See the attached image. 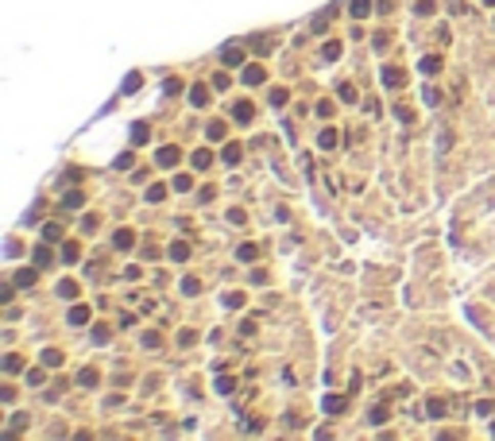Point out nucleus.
Returning <instances> with one entry per match:
<instances>
[{
  "label": "nucleus",
  "mask_w": 495,
  "mask_h": 441,
  "mask_svg": "<svg viewBox=\"0 0 495 441\" xmlns=\"http://www.w3.org/2000/svg\"><path fill=\"white\" fill-rule=\"evenodd\" d=\"M263 78H267V74H263V66H260V62H252V66L244 62V74H240V81H244V85H263Z\"/></svg>",
  "instance_id": "f257e3e1"
},
{
  "label": "nucleus",
  "mask_w": 495,
  "mask_h": 441,
  "mask_svg": "<svg viewBox=\"0 0 495 441\" xmlns=\"http://www.w3.org/2000/svg\"><path fill=\"white\" fill-rule=\"evenodd\" d=\"M379 78H383V85H387V89H399L402 81H406V74H402V66H383Z\"/></svg>",
  "instance_id": "f03ea898"
},
{
  "label": "nucleus",
  "mask_w": 495,
  "mask_h": 441,
  "mask_svg": "<svg viewBox=\"0 0 495 441\" xmlns=\"http://www.w3.org/2000/svg\"><path fill=\"white\" fill-rule=\"evenodd\" d=\"M252 116H255V105H252V101H236V105H232V120L236 124H252Z\"/></svg>",
  "instance_id": "7ed1b4c3"
},
{
  "label": "nucleus",
  "mask_w": 495,
  "mask_h": 441,
  "mask_svg": "<svg viewBox=\"0 0 495 441\" xmlns=\"http://www.w3.org/2000/svg\"><path fill=\"white\" fill-rule=\"evenodd\" d=\"M113 244L120 248V252H128V248H136V232H132V229H116Z\"/></svg>",
  "instance_id": "20e7f679"
},
{
  "label": "nucleus",
  "mask_w": 495,
  "mask_h": 441,
  "mask_svg": "<svg viewBox=\"0 0 495 441\" xmlns=\"http://www.w3.org/2000/svg\"><path fill=\"white\" fill-rule=\"evenodd\" d=\"M178 155H182L178 147H163V151L155 155V163H159V167H174V163H178Z\"/></svg>",
  "instance_id": "39448f33"
},
{
  "label": "nucleus",
  "mask_w": 495,
  "mask_h": 441,
  "mask_svg": "<svg viewBox=\"0 0 495 441\" xmlns=\"http://www.w3.org/2000/svg\"><path fill=\"white\" fill-rule=\"evenodd\" d=\"M190 101H193V108H205L209 105V89L205 85H193L190 89Z\"/></svg>",
  "instance_id": "423d86ee"
},
{
  "label": "nucleus",
  "mask_w": 495,
  "mask_h": 441,
  "mask_svg": "<svg viewBox=\"0 0 495 441\" xmlns=\"http://www.w3.org/2000/svg\"><path fill=\"white\" fill-rule=\"evenodd\" d=\"M348 12H352L356 19H364L368 12H372V0H352V4H348Z\"/></svg>",
  "instance_id": "0eeeda50"
},
{
  "label": "nucleus",
  "mask_w": 495,
  "mask_h": 441,
  "mask_svg": "<svg viewBox=\"0 0 495 441\" xmlns=\"http://www.w3.org/2000/svg\"><path fill=\"white\" fill-rule=\"evenodd\" d=\"M89 321V306H74L70 310V325H85Z\"/></svg>",
  "instance_id": "6e6552de"
},
{
  "label": "nucleus",
  "mask_w": 495,
  "mask_h": 441,
  "mask_svg": "<svg viewBox=\"0 0 495 441\" xmlns=\"http://www.w3.org/2000/svg\"><path fill=\"white\" fill-rule=\"evenodd\" d=\"M186 256H190V248H186V240H174V244H170V259H178V263H182Z\"/></svg>",
  "instance_id": "1a4fd4ad"
},
{
  "label": "nucleus",
  "mask_w": 495,
  "mask_h": 441,
  "mask_svg": "<svg viewBox=\"0 0 495 441\" xmlns=\"http://www.w3.org/2000/svg\"><path fill=\"white\" fill-rule=\"evenodd\" d=\"M209 163H213V151H205V147H201V151H193V167H198V170H205Z\"/></svg>",
  "instance_id": "9d476101"
},
{
  "label": "nucleus",
  "mask_w": 495,
  "mask_h": 441,
  "mask_svg": "<svg viewBox=\"0 0 495 441\" xmlns=\"http://www.w3.org/2000/svg\"><path fill=\"white\" fill-rule=\"evenodd\" d=\"M78 383H81V387H97V371L93 368H81L78 371Z\"/></svg>",
  "instance_id": "9b49d317"
},
{
  "label": "nucleus",
  "mask_w": 495,
  "mask_h": 441,
  "mask_svg": "<svg viewBox=\"0 0 495 441\" xmlns=\"http://www.w3.org/2000/svg\"><path fill=\"white\" fill-rule=\"evenodd\" d=\"M43 364H47V368H58V364H62V352H58V348H47V352H43Z\"/></svg>",
  "instance_id": "f8f14e48"
},
{
  "label": "nucleus",
  "mask_w": 495,
  "mask_h": 441,
  "mask_svg": "<svg viewBox=\"0 0 495 441\" xmlns=\"http://www.w3.org/2000/svg\"><path fill=\"white\" fill-rule=\"evenodd\" d=\"M240 62H244V51L228 47V51H225V66H240Z\"/></svg>",
  "instance_id": "ddd939ff"
},
{
  "label": "nucleus",
  "mask_w": 495,
  "mask_h": 441,
  "mask_svg": "<svg viewBox=\"0 0 495 441\" xmlns=\"http://www.w3.org/2000/svg\"><path fill=\"white\" fill-rule=\"evenodd\" d=\"M414 12H418V16H434V12H437V4H434V0H418V4H414Z\"/></svg>",
  "instance_id": "4468645a"
},
{
  "label": "nucleus",
  "mask_w": 495,
  "mask_h": 441,
  "mask_svg": "<svg viewBox=\"0 0 495 441\" xmlns=\"http://www.w3.org/2000/svg\"><path fill=\"white\" fill-rule=\"evenodd\" d=\"M337 97L348 101V105H356V89H352V85H337Z\"/></svg>",
  "instance_id": "2eb2a0df"
},
{
  "label": "nucleus",
  "mask_w": 495,
  "mask_h": 441,
  "mask_svg": "<svg viewBox=\"0 0 495 441\" xmlns=\"http://www.w3.org/2000/svg\"><path fill=\"white\" fill-rule=\"evenodd\" d=\"M147 124H136V128H132V143H147Z\"/></svg>",
  "instance_id": "dca6fc26"
},
{
  "label": "nucleus",
  "mask_w": 495,
  "mask_h": 441,
  "mask_svg": "<svg viewBox=\"0 0 495 441\" xmlns=\"http://www.w3.org/2000/svg\"><path fill=\"white\" fill-rule=\"evenodd\" d=\"M166 197V186H147V202L155 205V202H163Z\"/></svg>",
  "instance_id": "f3484780"
},
{
  "label": "nucleus",
  "mask_w": 495,
  "mask_h": 441,
  "mask_svg": "<svg viewBox=\"0 0 495 441\" xmlns=\"http://www.w3.org/2000/svg\"><path fill=\"white\" fill-rule=\"evenodd\" d=\"M337 140H340V136L333 132V128H325V132H321V147H325V151H329V147H337Z\"/></svg>",
  "instance_id": "a211bd4d"
},
{
  "label": "nucleus",
  "mask_w": 495,
  "mask_h": 441,
  "mask_svg": "<svg viewBox=\"0 0 495 441\" xmlns=\"http://www.w3.org/2000/svg\"><path fill=\"white\" fill-rule=\"evenodd\" d=\"M422 70H426V74L441 70V58H437V54H429V58H422Z\"/></svg>",
  "instance_id": "6ab92c4d"
},
{
  "label": "nucleus",
  "mask_w": 495,
  "mask_h": 441,
  "mask_svg": "<svg viewBox=\"0 0 495 441\" xmlns=\"http://www.w3.org/2000/svg\"><path fill=\"white\" fill-rule=\"evenodd\" d=\"M325 410H329V414H337V410H345V399L329 395V399H325Z\"/></svg>",
  "instance_id": "aec40b11"
},
{
  "label": "nucleus",
  "mask_w": 495,
  "mask_h": 441,
  "mask_svg": "<svg viewBox=\"0 0 495 441\" xmlns=\"http://www.w3.org/2000/svg\"><path fill=\"white\" fill-rule=\"evenodd\" d=\"M240 155H244V151L236 147V143H228V147H225V163H240Z\"/></svg>",
  "instance_id": "412c9836"
},
{
  "label": "nucleus",
  "mask_w": 495,
  "mask_h": 441,
  "mask_svg": "<svg viewBox=\"0 0 495 441\" xmlns=\"http://www.w3.org/2000/svg\"><path fill=\"white\" fill-rule=\"evenodd\" d=\"M287 101H290V93H287V89H275V93H271V105H287Z\"/></svg>",
  "instance_id": "4be33fe9"
},
{
  "label": "nucleus",
  "mask_w": 495,
  "mask_h": 441,
  "mask_svg": "<svg viewBox=\"0 0 495 441\" xmlns=\"http://www.w3.org/2000/svg\"><path fill=\"white\" fill-rule=\"evenodd\" d=\"M58 294H62V298H74V294H78V286H74V282H58Z\"/></svg>",
  "instance_id": "5701e85b"
},
{
  "label": "nucleus",
  "mask_w": 495,
  "mask_h": 441,
  "mask_svg": "<svg viewBox=\"0 0 495 441\" xmlns=\"http://www.w3.org/2000/svg\"><path fill=\"white\" fill-rule=\"evenodd\" d=\"M426 410H429V418H441V414H445V403H437V399H429V406H426Z\"/></svg>",
  "instance_id": "b1692460"
},
{
  "label": "nucleus",
  "mask_w": 495,
  "mask_h": 441,
  "mask_svg": "<svg viewBox=\"0 0 495 441\" xmlns=\"http://www.w3.org/2000/svg\"><path fill=\"white\" fill-rule=\"evenodd\" d=\"M232 85V78H228V74H213V89H228Z\"/></svg>",
  "instance_id": "393cba45"
},
{
  "label": "nucleus",
  "mask_w": 495,
  "mask_h": 441,
  "mask_svg": "<svg viewBox=\"0 0 495 441\" xmlns=\"http://www.w3.org/2000/svg\"><path fill=\"white\" fill-rule=\"evenodd\" d=\"M62 205H66V209H81V194H78V190L66 194V202H62Z\"/></svg>",
  "instance_id": "a878e982"
},
{
  "label": "nucleus",
  "mask_w": 495,
  "mask_h": 441,
  "mask_svg": "<svg viewBox=\"0 0 495 441\" xmlns=\"http://www.w3.org/2000/svg\"><path fill=\"white\" fill-rule=\"evenodd\" d=\"M198 291H201L198 279H182V294H198Z\"/></svg>",
  "instance_id": "bb28decb"
},
{
  "label": "nucleus",
  "mask_w": 495,
  "mask_h": 441,
  "mask_svg": "<svg viewBox=\"0 0 495 441\" xmlns=\"http://www.w3.org/2000/svg\"><path fill=\"white\" fill-rule=\"evenodd\" d=\"M31 282H35V271H19L16 275V286H31Z\"/></svg>",
  "instance_id": "cd10ccee"
},
{
  "label": "nucleus",
  "mask_w": 495,
  "mask_h": 441,
  "mask_svg": "<svg viewBox=\"0 0 495 441\" xmlns=\"http://www.w3.org/2000/svg\"><path fill=\"white\" fill-rule=\"evenodd\" d=\"M43 240H62V229H58V225H47V229H43Z\"/></svg>",
  "instance_id": "c85d7f7f"
},
{
  "label": "nucleus",
  "mask_w": 495,
  "mask_h": 441,
  "mask_svg": "<svg viewBox=\"0 0 495 441\" xmlns=\"http://www.w3.org/2000/svg\"><path fill=\"white\" fill-rule=\"evenodd\" d=\"M190 186H193L190 174H178V178H174V190H190Z\"/></svg>",
  "instance_id": "c756f323"
},
{
  "label": "nucleus",
  "mask_w": 495,
  "mask_h": 441,
  "mask_svg": "<svg viewBox=\"0 0 495 441\" xmlns=\"http://www.w3.org/2000/svg\"><path fill=\"white\" fill-rule=\"evenodd\" d=\"M27 383H31V387H39V383H43V371L31 368V371H27Z\"/></svg>",
  "instance_id": "7c9ffc66"
},
{
  "label": "nucleus",
  "mask_w": 495,
  "mask_h": 441,
  "mask_svg": "<svg viewBox=\"0 0 495 441\" xmlns=\"http://www.w3.org/2000/svg\"><path fill=\"white\" fill-rule=\"evenodd\" d=\"M236 256H240V259H255V244H244L240 252H236Z\"/></svg>",
  "instance_id": "2f4dec72"
},
{
  "label": "nucleus",
  "mask_w": 495,
  "mask_h": 441,
  "mask_svg": "<svg viewBox=\"0 0 495 441\" xmlns=\"http://www.w3.org/2000/svg\"><path fill=\"white\" fill-rule=\"evenodd\" d=\"M317 116H321V120H329V116H333V105H329V101H321V105H317Z\"/></svg>",
  "instance_id": "473e14b6"
},
{
  "label": "nucleus",
  "mask_w": 495,
  "mask_h": 441,
  "mask_svg": "<svg viewBox=\"0 0 495 441\" xmlns=\"http://www.w3.org/2000/svg\"><path fill=\"white\" fill-rule=\"evenodd\" d=\"M225 136V124H209V140H221Z\"/></svg>",
  "instance_id": "72a5a7b5"
},
{
  "label": "nucleus",
  "mask_w": 495,
  "mask_h": 441,
  "mask_svg": "<svg viewBox=\"0 0 495 441\" xmlns=\"http://www.w3.org/2000/svg\"><path fill=\"white\" fill-rule=\"evenodd\" d=\"M35 263H51V252L47 248H35Z\"/></svg>",
  "instance_id": "f704fd0d"
},
{
  "label": "nucleus",
  "mask_w": 495,
  "mask_h": 441,
  "mask_svg": "<svg viewBox=\"0 0 495 441\" xmlns=\"http://www.w3.org/2000/svg\"><path fill=\"white\" fill-rule=\"evenodd\" d=\"M337 54H340V43H325V58L333 62V58H337Z\"/></svg>",
  "instance_id": "c9c22d12"
},
{
  "label": "nucleus",
  "mask_w": 495,
  "mask_h": 441,
  "mask_svg": "<svg viewBox=\"0 0 495 441\" xmlns=\"http://www.w3.org/2000/svg\"><path fill=\"white\" fill-rule=\"evenodd\" d=\"M62 259H78V244H66V248H62Z\"/></svg>",
  "instance_id": "e433bc0d"
},
{
  "label": "nucleus",
  "mask_w": 495,
  "mask_h": 441,
  "mask_svg": "<svg viewBox=\"0 0 495 441\" xmlns=\"http://www.w3.org/2000/svg\"><path fill=\"white\" fill-rule=\"evenodd\" d=\"M372 43H375V47H387V43H391V35H387V31H375Z\"/></svg>",
  "instance_id": "4c0bfd02"
},
{
  "label": "nucleus",
  "mask_w": 495,
  "mask_h": 441,
  "mask_svg": "<svg viewBox=\"0 0 495 441\" xmlns=\"http://www.w3.org/2000/svg\"><path fill=\"white\" fill-rule=\"evenodd\" d=\"M225 306H232V310H236V306H244V294H228Z\"/></svg>",
  "instance_id": "58836bf2"
},
{
  "label": "nucleus",
  "mask_w": 495,
  "mask_h": 441,
  "mask_svg": "<svg viewBox=\"0 0 495 441\" xmlns=\"http://www.w3.org/2000/svg\"><path fill=\"white\" fill-rule=\"evenodd\" d=\"M4 368H8V371H19V356H4Z\"/></svg>",
  "instance_id": "ea45409f"
},
{
  "label": "nucleus",
  "mask_w": 495,
  "mask_h": 441,
  "mask_svg": "<svg viewBox=\"0 0 495 441\" xmlns=\"http://www.w3.org/2000/svg\"><path fill=\"white\" fill-rule=\"evenodd\" d=\"M217 391L221 395H232V380H217Z\"/></svg>",
  "instance_id": "a19ab883"
},
{
  "label": "nucleus",
  "mask_w": 495,
  "mask_h": 441,
  "mask_svg": "<svg viewBox=\"0 0 495 441\" xmlns=\"http://www.w3.org/2000/svg\"><path fill=\"white\" fill-rule=\"evenodd\" d=\"M484 4H491V8H495V0H484Z\"/></svg>",
  "instance_id": "79ce46f5"
},
{
  "label": "nucleus",
  "mask_w": 495,
  "mask_h": 441,
  "mask_svg": "<svg viewBox=\"0 0 495 441\" xmlns=\"http://www.w3.org/2000/svg\"><path fill=\"white\" fill-rule=\"evenodd\" d=\"M491 433H495V422H491Z\"/></svg>",
  "instance_id": "37998d69"
}]
</instances>
